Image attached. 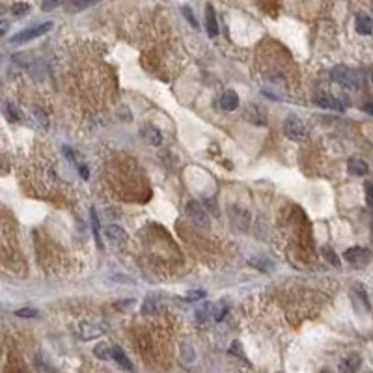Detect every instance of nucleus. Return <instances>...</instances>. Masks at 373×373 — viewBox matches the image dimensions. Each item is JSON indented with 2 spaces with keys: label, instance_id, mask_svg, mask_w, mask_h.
Returning a JSON list of instances; mask_svg holds the SVG:
<instances>
[{
  "label": "nucleus",
  "instance_id": "obj_1",
  "mask_svg": "<svg viewBox=\"0 0 373 373\" xmlns=\"http://www.w3.org/2000/svg\"><path fill=\"white\" fill-rule=\"evenodd\" d=\"M330 75H332V80L338 82L340 86H343V88L353 90L358 86V77H356V73L351 71V69L345 67V65H336Z\"/></svg>",
  "mask_w": 373,
  "mask_h": 373
},
{
  "label": "nucleus",
  "instance_id": "obj_2",
  "mask_svg": "<svg viewBox=\"0 0 373 373\" xmlns=\"http://www.w3.org/2000/svg\"><path fill=\"white\" fill-rule=\"evenodd\" d=\"M284 133L289 140H302L306 136V127L299 116L289 114L284 122Z\"/></svg>",
  "mask_w": 373,
  "mask_h": 373
},
{
  "label": "nucleus",
  "instance_id": "obj_3",
  "mask_svg": "<svg viewBox=\"0 0 373 373\" xmlns=\"http://www.w3.org/2000/svg\"><path fill=\"white\" fill-rule=\"evenodd\" d=\"M53 28V23H43V25H37V27H32V28H27V30H23V32H19L15 36L11 37V43L15 45H21V43H27V41H32V39H36V37L43 36L45 32H49Z\"/></svg>",
  "mask_w": 373,
  "mask_h": 373
},
{
  "label": "nucleus",
  "instance_id": "obj_4",
  "mask_svg": "<svg viewBox=\"0 0 373 373\" xmlns=\"http://www.w3.org/2000/svg\"><path fill=\"white\" fill-rule=\"evenodd\" d=\"M186 215H188V218L196 224V226H209V217L205 213V209L202 205L198 204V202H188L186 204Z\"/></svg>",
  "mask_w": 373,
  "mask_h": 373
},
{
  "label": "nucleus",
  "instance_id": "obj_5",
  "mask_svg": "<svg viewBox=\"0 0 373 373\" xmlns=\"http://www.w3.org/2000/svg\"><path fill=\"white\" fill-rule=\"evenodd\" d=\"M345 259L349 263H353V265H364L366 261L370 259V250L366 249H360V247H355V249H349L345 250Z\"/></svg>",
  "mask_w": 373,
  "mask_h": 373
},
{
  "label": "nucleus",
  "instance_id": "obj_6",
  "mask_svg": "<svg viewBox=\"0 0 373 373\" xmlns=\"http://www.w3.org/2000/svg\"><path fill=\"white\" fill-rule=\"evenodd\" d=\"M99 0H65L63 2V8L67 13H79V11H84V9L95 6Z\"/></svg>",
  "mask_w": 373,
  "mask_h": 373
},
{
  "label": "nucleus",
  "instance_id": "obj_7",
  "mask_svg": "<svg viewBox=\"0 0 373 373\" xmlns=\"http://www.w3.org/2000/svg\"><path fill=\"white\" fill-rule=\"evenodd\" d=\"M205 28H207V34L211 37H215L218 34V25H217V15H215L213 6H207V8H205Z\"/></svg>",
  "mask_w": 373,
  "mask_h": 373
},
{
  "label": "nucleus",
  "instance_id": "obj_8",
  "mask_svg": "<svg viewBox=\"0 0 373 373\" xmlns=\"http://www.w3.org/2000/svg\"><path fill=\"white\" fill-rule=\"evenodd\" d=\"M142 136H144V140L148 144H151V146H159V144L162 142V134H160L159 129H155L153 125H146V127H144Z\"/></svg>",
  "mask_w": 373,
  "mask_h": 373
},
{
  "label": "nucleus",
  "instance_id": "obj_9",
  "mask_svg": "<svg viewBox=\"0 0 373 373\" xmlns=\"http://www.w3.org/2000/svg\"><path fill=\"white\" fill-rule=\"evenodd\" d=\"M356 32H358V34H362V36L372 34L373 32L372 17H368V15H364V13H360V15L356 17Z\"/></svg>",
  "mask_w": 373,
  "mask_h": 373
},
{
  "label": "nucleus",
  "instance_id": "obj_10",
  "mask_svg": "<svg viewBox=\"0 0 373 373\" xmlns=\"http://www.w3.org/2000/svg\"><path fill=\"white\" fill-rule=\"evenodd\" d=\"M249 265H252L254 269H258L261 273H273L275 271V263L271 259L263 258V256H258V258H252L249 261Z\"/></svg>",
  "mask_w": 373,
  "mask_h": 373
},
{
  "label": "nucleus",
  "instance_id": "obj_11",
  "mask_svg": "<svg viewBox=\"0 0 373 373\" xmlns=\"http://www.w3.org/2000/svg\"><path fill=\"white\" fill-rule=\"evenodd\" d=\"M112 358H114L120 366H124L125 370H134L133 362L127 358V355L124 353V349H122V347H118V345L112 347Z\"/></svg>",
  "mask_w": 373,
  "mask_h": 373
},
{
  "label": "nucleus",
  "instance_id": "obj_12",
  "mask_svg": "<svg viewBox=\"0 0 373 373\" xmlns=\"http://www.w3.org/2000/svg\"><path fill=\"white\" fill-rule=\"evenodd\" d=\"M105 235L112 243H124V241H127V233L120 226H108L107 230H105Z\"/></svg>",
  "mask_w": 373,
  "mask_h": 373
},
{
  "label": "nucleus",
  "instance_id": "obj_13",
  "mask_svg": "<svg viewBox=\"0 0 373 373\" xmlns=\"http://www.w3.org/2000/svg\"><path fill=\"white\" fill-rule=\"evenodd\" d=\"M362 364V360H360V356L358 355H353L345 358V360H342V364H340V372H356L358 368Z\"/></svg>",
  "mask_w": 373,
  "mask_h": 373
},
{
  "label": "nucleus",
  "instance_id": "obj_14",
  "mask_svg": "<svg viewBox=\"0 0 373 373\" xmlns=\"http://www.w3.org/2000/svg\"><path fill=\"white\" fill-rule=\"evenodd\" d=\"M220 105H222V108H226V110H233V108H237V105H239V97H237V93H235V92H226L222 97H220Z\"/></svg>",
  "mask_w": 373,
  "mask_h": 373
},
{
  "label": "nucleus",
  "instance_id": "obj_15",
  "mask_svg": "<svg viewBox=\"0 0 373 373\" xmlns=\"http://www.w3.org/2000/svg\"><path fill=\"white\" fill-rule=\"evenodd\" d=\"M349 172L353 176H366L368 174V164L360 159H351L349 160Z\"/></svg>",
  "mask_w": 373,
  "mask_h": 373
},
{
  "label": "nucleus",
  "instance_id": "obj_16",
  "mask_svg": "<svg viewBox=\"0 0 373 373\" xmlns=\"http://www.w3.org/2000/svg\"><path fill=\"white\" fill-rule=\"evenodd\" d=\"M315 103L323 108H336V110H342V108H343V103L334 97H317Z\"/></svg>",
  "mask_w": 373,
  "mask_h": 373
},
{
  "label": "nucleus",
  "instance_id": "obj_17",
  "mask_svg": "<svg viewBox=\"0 0 373 373\" xmlns=\"http://www.w3.org/2000/svg\"><path fill=\"white\" fill-rule=\"evenodd\" d=\"M28 11H30V4H28V2H15V4L11 6V13H13L15 17H23V15H27Z\"/></svg>",
  "mask_w": 373,
  "mask_h": 373
},
{
  "label": "nucleus",
  "instance_id": "obj_18",
  "mask_svg": "<svg viewBox=\"0 0 373 373\" xmlns=\"http://www.w3.org/2000/svg\"><path fill=\"white\" fill-rule=\"evenodd\" d=\"M90 218H92V228H93V233H95V239H97V245L101 247V237H99V230H101V224H99V218H97V213H95V209H90Z\"/></svg>",
  "mask_w": 373,
  "mask_h": 373
},
{
  "label": "nucleus",
  "instance_id": "obj_19",
  "mask_svg": "<svg viewBox=\"0 0 373 373\" xmlns=\"http://www.w3.org/2000/svg\"><path fill=\"white\" fill-rule=\"evenodd\" d=\"M95 355H97L99 358H103V360H108V358L112 356V349H108V345L101 343V345L95 347Z\"/></svg>",
  "mask_w": 373,
  "mask_h": 373
},
{
  "label": "nucleus",
  "instance_id": "obj_20",
  "mask_svg": "<svg viewBox=\"0 0 373 373\" xmlns=\"http://www.w3.org/2000/svg\"><path fill=\"white\" fill-rule=\"evenodd\" d=\"M181 11H183V15L186 17V21H188V23H190V25H192L194 28H198V21H196L194 13L190 11V8H188V6H183V8H181Z\"/></svg>",
  "mask_w": 373,
  "mask_h": 373
},
{
  "label": "nucleus",
  "instance_id": "obj_21",
  "mask_svg": "<svg viewBox=\"0 0 373 373\" xmlns=\"http://www.w3.org/2000/svg\"><path fill=\"white\" fill-rule=\"evenodd\" d=\"M15 315H19V317H36V315H39V311L34 310V308H23V310L15 311Z\"/></svg>",
  "mask_w": 373,
  "mask_h": 373
},
{
  "label": "nucleus",
  "instance_id": "obj_22",
  "mask_svg": "<svg viewBox=\"0 0 373 373\" xmlns=\"http://www.w3.org/2000/svg\"><path fill=\"white\" fill-rule=\"evenodd\" d=\"M323 254H325V258L329 259L332 265H336V267L340 265V259L336 258V254L332 252V249H329V247H325V249H323Z\"/></svg>",
  "mask_w": 373,
  "mask_h": 373
},
{
  "label": "nucleus",
  "instance_id": "obj_23",
  "mask_svg": "<svg viewBox=\"0 0 373 373\" xmlns=\"http://www.w3.org/2000/svg\"><path fill=\"white\" fill-rule=\"evenodd\" d=\"M58 4H60V0H43L41 2V9L43 11H53L54 8H58Z\"/></svg>",
  "mask_w": 373,
  "mask_h": 373
},
{
  "label": "nucleus",
  "instance_id": "obj_24",
  "mask_svg": "<svg viewBox=\"0 0 373 373\" xmlns=\"http://www.w3.org/2000/svg\"><path fill=\"white\" fill-rule=\"evenodd\" d=\"M205 297V291H188L186 293V299H190V301H200V299H204Z\"/></svg>",
  "mask_w": 373,
  "mask_h": 373
},
{
  "label": "nucleus",
  "instance_id": "obj_25",
  "mask_svg": "<svg viewBox=\"0 0 373 373\" xmlns=\"http://www.w3.org/2000/svg\"><path fill=\"white\" fill-rule=\"evenodd\" d=\"M366 194H368V204L373 205V185L366 183Z\"/></svg>",
  "mask_w": 373,
  "mask_h": 373
},
{
  "label": "nucleus",
  "instance_id": "obj_26",
  "mask_svg": "<svg viewBox=\"0 0 373 373\" xmlns=\"http://www.w3.org/2000/svg\"><path fill=\"white\" fill-rule=\"evenodd\" d=\"M79 170H80V176H82L84 179H88V176H90L88 166H86V164H79Z\"/></svg>",
  "mask_w": 373,
  "mask_h": 373
},
{
  "label": "nucleus",
  "instance_id": "obj_27",
  "mask_svg": "<svg viewBox=\"0 0 373 373\" xmlns=\"http://www.w3.org/2000/svg\"><path fill=\"white\" fill-rule=\"evenodd\" d=\"M8 112H9V116H11V118H15V120L19 118L17 108H13V105H8Z\"/></svg>",
  "mask_w": 373,
  "mask_h": 373
},
{
  "label": "nucleus",
  "instance_id": "obj_28",
  "mask_svg": "<svg viewBox=\"0 0 373 373\" xmlns=\"http://www.w3.org/2000/svg\"><path fill=\"white\" fill-rule=\"evenodd\" d=\"M364 112H368L370 116H373V103H366V105H364Z\"/></svg>",
  "mask_w": 373,
  "mask_h": 373
},
{
  "label": "nucleus",
  "instance_id": "obj_29",
  "mask_svg": "<svg viewBox=\"0 0 373 373\" xmlns=\"http://www.w3.org/2000/svg\"><path fill=\"white\" fill-rule=\"evenodd\" d=\"M372 80H373V75H372Z\"/></svg>",
  "mask_w": 373,
  "mask_h": 373
}]
</instances>
